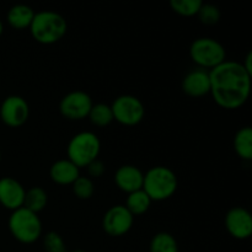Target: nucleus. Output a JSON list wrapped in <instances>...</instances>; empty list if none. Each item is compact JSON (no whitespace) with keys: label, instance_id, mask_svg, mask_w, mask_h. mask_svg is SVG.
I'll return each mask as SVG.
<instances>
[{"label":"nucleus","instance_id":"6ab92c4d","mask_svg":"<svg viewBox=\"0 0 252 252\" xmlns=\"http://www.w3.org/2000/svg\"><path fill=\"white\" fill-rule=\"evenodd\" d=\"M150 203H152V199L149 198L147 193L142 189L139 191H135L133 193H129L127 198V204H126V208L130 212L133 217L134 216H140V214L145 213V212L149 209Z\"/></svg>","mask_w":252,"mask_h":252},{"label":"nucleus","instance_id":"7ed1b4c3","mask_svg":"<svg viewBox=\"0 0 252 252\" xmlns=\"http://www.w3.org/2000/svg\"><path fill=\"white\" fill-rule=\"evenodd\" d=\"M177 189V177L171 169L155 166L144 175L143 191L152 201H164L170 198Z\"/></svg>","mask_w":252,"mask_h":252},{"label":"nucleus","instance_id":"4be33fe9","mask_svg":"<svg viewBox=\"0 0 252 252\" xmlns=\"http://www.w3.org/2000/svg\"><path fill=\"white\" fill-rule=\"evenodd\" d=\"M203 2L201 0H171L170 6L176 14L181 16H193L198 14Z\"/></svg>","mask_w":252,"mask_h":252},{"label":"nucleus","instance_id":"6e6552de","mask_svg":"<svg viewBox=\"0 0 252 252\" xmlns=\"http://www.w3.org/2000/svg\"><path fill=\"white\" fill-rule=\"evenodd\" d=\"M93 107V100L84 91H73L64 96L59 105V110L64 117L73 121L88 117Z\"/></svg>","mask_w":252,"mask_h":252},{"label":"nucleus","instance_id":"20e7f679","mask_svg":"<svg viewBox=\"0 0 252 252\" xmlns=\"http://www.w3.org/2000/svg\"><path fill=\"white\" fill-rule=\"evenodd\" d=\"M9 229L17 241L32 244L41 236L42 223L36 213L21 207L12 211L9 219Z\"/></svg>","mask_w":252,"mask_h":252},{"label":"nucleus","instance_id":"412c9836","mask_svg":"<svg viewBox=\"0 0 252 252\" xmlns=\"http://www.w3.org/2000/svg\"><path fill=\"white\" fill-rule=\"evenodd\" d=\"M89 117L95 126L105 127L113 121V113L111 106L106 105V103H97V105H93Z\"/></svg>","mask_w":252,"mask_h":252},{"label":"nucleus","instance_id":"f257e3e1","mask_svg":"<svg viewBox=\"0 0 252 252\" xmlns=\"http://www.w3.org/2000/svg\"><path fill=\"white\" fill-rule=\"evenodd\" d=\"M214 101L225 110H236L248 101L251 91V75L238 62H223L209 71Z\"/></svg>","mask_w":252,"mask_h":252},{"label":"nucleus","instance_id":"393cba45","mask_svg":"<svg viewBox=\"0 0 252 252\" xmlns=\"http://www.w3.org/2000/svg\"><path fill=\"white\" fill-rule=\"evenodd\" d=\"M43 245L47 252H66L64 240L56 231H49L48 234H46Z\"/></svg>","mask_w":252,"mask_h":252},{"label":"nucleus","instance_id":"5701e85b","mask_svg":"<svg viewBox=\"0 0 252 252\" xmlns=\"http://www.w3.org/2000/svg\"><path fill=\"white\" fill-rule=\"evenodd\" d=\"M73 191L75 196L80 199H89L93 197L95 187L89 177L79 176L73 184Z\"/></svg>","mask_w":252,"mask_h":252},{"label":"nucleus","instance_id":"a211bd4d","mask_svg":"<svg viewBox=\"0 0 252 252\" xmlns=\"http://www.w3.org/2000/svg\"><path fill=\"white\" fill-rule=\"evenodd\" d=\"M47 201H48V196L42 187H32L25 194L22 207L37 214L42 209H44V207L47 206Z\"/></svg>","mask_w":252,"mask_h":252},{"label":"nucleus","instance_id":"c756f323","mask_svg":"<svg viewBox=\"0 0 252 252\" xmlns=\"http://www.w3.org/2000/svg\"><path fill=\"white\" fill-rule=\"evenodd\" d=\"M0 160H1V153H0Z\"/></svg>","mask_w":252,"mask_h":252},{"label":"nucleus","instance_id":"cd10ccee","mask_svg":"<svg viewBox=\"0 0 252 252\" xmlns=\"http://www.w3.org/2000/svg\"><path fill=\"white\" fill-rule=\"evenodd\" d=\"M2 30H4V26H2L1 20H0V36H1V33H2Z\"/></svg>","mask_w":252,"mask_h":252},{"label":"nucleus","instance_id":"dca6fc26","mask_svg":"<svg viewBox=\"0 0 252 252\" xmlns=\"http://www.w3.org/2000/svg\"><path fill=\"white\" fill-rule=\"evenodd\" d=\"M36 12L27 5H15L7 12V22L11 27L16 30H22L30 27Z\"/></svg>","mask_w":252,"mask_h":252},{"label":"nucleus","instance_id":"b1692460","mask_svg":"<svg viewBox=\"0 0 252 252\" xmlns=\"http://www.w3.org/2000/svg\"><path fill=\"white\" fill-rule=\"evenodd\" d=\"M198 17L202 24L204 25H216L220 19V11L216 5L202 4L198 11Z\"/></svg>","mask_w":252,"mask_h":252},{"label":"nucleus","instance_id":"423d86ee","mask_svg":"<svg viewBox=\"0 0 252 252\" xmlns=\"http://www.w3.org/2000/svg\"><path fill=\"white\" fill-rule=\"evenodd\" d=\"M189 56L192 61L203 68H216L225 62V48L217 39L202 37L193 41L189 47Z\"/></svg>","mask_w":252,"mask_h":252},{"label":"nucleus","instance_id":"bb28decb","mask_svg":"<svg viewBox=\"0 0 252 252\" xmlns=\"http://www.w3.org/2000/svg\"><path fill=\"white\" fill-rule=\"evenodd\" d=\"M251 62H252V52H249L248 53V56H246V58H245V63H243V66L244 68H245V70L248 71L249 74H252V64H251Z\"/></svg>","mask_w":252,"mask_h":252},{"label":"nucleus","instance_id":"aec40b11","mask_svg":"<svg viewBox=\"0 0 252 252\" xmlns=\"http://www.w3.org/2000/svg\"><path fill=\"white\" fill-rule=\"evenodd\" d=\"M150 252H179L176 239L169 233L157 234L150 243Z\"/></svg>","mask_w":252,"mask_h":252},{"label":"nucleus","instance_id":"2eb2a0df","mask_svg":"<svg viewBox=\"0 0 252 252\" xmlns=\"http://www.w3.org/2000/svg\"><path fill=\"white\" fill-rule=\"evenodd\" d=\"M51 179L59 185H73L80 176V171L76 165L69 159H62L54 162L51 167Z\"/></svg>","mask_w":252,"mask_h":252},{"label":"nucleus","instance_id":"9d476101","mask_svg":"<svg viewBox=\"0 0 252 252\" xmlns=\"http://www.w3.org/2000/svg\"><path fill=\"white\" fill-rule=\"evenodd\" d=\"M133 225V216L126 206H113L103 217V230L111 236H122L130 230Z\"/></svg>","mask_w":252,"mask_h":252},{"label":"nucleus","instance_id":"1a4fd4ad","mask_svg":"<svg viewBox=\"0 0 252 252\" xmlns=\"http://www.w3.org/2000/svg\"><path fill=\"white\" fill-rule=\"evenodd\" d=\"M29 103L21 96H9L0 106V118L9 127L22 126L29 118Z\"/></svg>","mask_w":252,"mask_h":252},{"label":"nucleus","instance_id":"c85d7f7f","mask_svg":"<svg viewBox=\"0 0 252 252\" xmlns=\"http://www.w3.org/2000/svg\"><path fill=\"white\" fill-rule=\"evenodd\" d=\"M71 252H86V251H83V250H76V251H71Z\"/></svg>","mask_w":252,"mask_h":252},{"label":"nucleus","instance_id":"0eeeda50","mask_svg":"<svg viewBox=\"0 0 252 252\" xmlns=\"http://www.w3.org/2000/svg\"><path fill=\"white\" fill-rule=\"evenodd\" d=\"M113 120L125 126H135L144 118V105L139 98L132 95H122L111 106Z\"/></svg>","mask_w":252,"mask_h":252},{"label":"nucleus","instance_id":"f3484780","mask_svg":"<svg viewBox=\"0 0 252 252\" xmlns=\"http://www.w3.org/2000/svg\"><path fill=\"white\" fill-rule=\"evenodd\" d=\"M235 152L241 159H252V129L250 127H244L236 133L234 139Z\"/></svg>","mask_w":252,"mask_h":252},{"label":"nucleus","instance_id":"4468645a","mask_svg":"<svg viewBox=\"0 0 252 252\" xmlns=\"http://www.w3.org/2000/svg\"><path fill=\"white\" fill-rule=\"evenodd\" d=\"M115 181L116 185L120 187V189L127 192V193H133V192L143 189L144 175L137 166L125 165L117 170Z\"/></svg>","mask_w":252,"mask_h":252},{"label":"nucleus","instance_id":"ddd939ff","mask_svg":"<svg viewBox=\"0 0 252 252\" xmlns=\"http://www.w3.org/2000/svg\"><path fill=\"white\" fill-rule=\"evenodd\" d=\"M182 90L192 97H201L207 95L211 91L209 71L202 68L189 71L182 81Z\"/></svg>","mask_w":252,"mask_h":252},{"label":"nucleus","instance_id":"f03ea898","mask_svg":"<svg viewBox=\"0 0 252 252\" xmlns=\"http://www.w3.org/2000/svg\"><path fill=\"white\" fill-rule=\"evenodd\" d=\"M65 19L61 14L54 11H39L34 14L30 25L32 37L42 44H52L58 42L66 33Z\"/></svg>","mask_w":252,"mask_h":252},{"label":"nucleus","instance_id":"9b49d317","mask_svg":"<svg viewBox=\"0 0 252 252\" xmlns=\"http://www.w3.org/2000/svg\"><path fill=\"white\" fill-rule=\"evenodd\" d=\"M225 225L229 234L239 240L250 238L252 234V218L248 209L236 207L230 209L225 217Z\"/></svg>","mask_w":252,"mask_h":252},{"label":"nucleus","instance_id":"f8f14e48","mask_svg":"<svg viewBox=\"0 0 252 252\" xmlns=\"http://www.w3.org/2000/svg\"><path fill=\"white\" fill-rule=\"evenodd\" d=\"M26 191L19 181L12 177L0 179V203L10 211H16L24 206Z\"/></svg>","mask_w":252,"mask_h":252},{"label":"nucleus","instance_id":"39448f33","mask_svg":"<svg viewBox=\"0 0 252 252\" xmlns=\"http://www.w3.org/2000/svg\"><path fill=\"white\" fill-rule=\"evenodd\" d=\"M100 140L93 132H81L74 135L68 144V158L80 169L97 159L100 153Z\"/></svg>","mask_w":252,"mask_h":252},{"label":"nucleus","instance_id":"a878e982","mask_svg":"<svg viewBox=\"0 0 252 252\" xmlns=\"http://www.w3.org/2000/svg\"><path fill=\"white\" fill-rule=\"evenodd\" d=\"M88 171H89V175L93 177H100L101 175L105 172V165H103L102 161H100V160H94L91 164H89L88 166Z\"/></svg>","mask_w":252,"mask_h":252}]
</instances>
